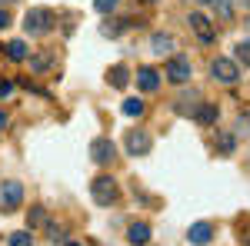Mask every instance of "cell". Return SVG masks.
<instances>
[{"mask_svg":"<svg viewBox=\"0 0 250 246\" xmlns=\"http://www.w3.org/2000/svg\"><path fill=\"white\" fill-rule=\"evenodd\" d=\"M54 10H47V7H34V10H27V17H23V30L30 34V37H43V34H50L54 30Z\"/></svg>","mask_w":250,"mask_h":246,"instance_id":"cell-1","label":"cell"},{"mask_svg":"<svg viewBox=\"0 0 250 246\" xmlns=\"http://www.w3.org/2000/svg\"><path fill=\"white\" fill-rule=\"evenodd\" d=\"M210 76L217 83H224V87H233V83L240 80V67H237V60H230V57H217L210 63Z\"/></svg>","mask_w":250,"mask_h":246,"instance_id":"cell-2","label":"cell"},{"mask_svg":"<svg viewBox=\"0 0 250 246\" xmlns=\"http://www.w3.org/2000/svg\"><path fill=\"white\" fill-rule=\"evenodd\" d=\"M90 196H94L97 207H110V203H117V183L110 176H97L90 183Z\"/></svg>","mask_w":250,"mask_h":246,"instance_id":"cell-3","label":"cell"},{"mask_svg":"<svg viewBox=\"0 0 250 246\" xmlns=\"http://www.w3.org/2000/svg\"><path fill=\"white\" fill-rule=\"evenodd\" d=\"M20 203H23V187H20L17 180L0 183V209L3 213H14V209H20Z\"/></svg>","mask_w":250,"mask_h":246,"instance_id":"cell-4","label":"cell"},{"mask_svg":"<svg viewBox=\"0 0 250 246\" xmlns=\"http://www.w3.org/2000/svg\"><path fill=\"white\" fill-rule=\"evenodd\" d=\"M193 74V67H190V60L187 57H180V54H170V63H167V70H164V76L170 80V83H187Z\"/></svg>","mask_w":250,"mask_h":246,"instance_id":"cell-5","label":"cell"},{"mask_svg":"<svg viewBox=\"0 0 250 246\" xmlns=\"http://www.w3.org/2000/svg\"><path fill=\"white\" fill-rule=\"evenodd\" d=\"M90 156H94V163H100V167H107V163H114L117 160V147L110 136H97L94 143H90Z\"/></svg>","mask_w":250,"mask_h":246,"instance_id":"cell-6","label":"cell"},{"mask_svg":"<svg viewBox=\"0 0 250 246\" xmlns=\"http://www.w3.org/2000/svg\"><path fill=\"white\" fill-rule=\"evenodd\" d=\"M150 147H154V140H150L147 130H130L127 133V153H130V156H147Z\"/></svg>","mask_w":250,"mask_h":246,"instance_id":"cell-7","label":"cell"},{"mask_svg":"<svg viewBox=\"0 0 250 246\" xmlns=\"http://www.w3.org/2000/svg\"><path fill=\"white\" fill-rule=\"evenodd\" d=\"M190 30L197 34L200 43H213V40H217V30H213V23L204 17V14H190Z\"/></svg>","mask_w":250,"mask_h":246,"instance_id":"cell-8","label":"cell"},{"mask_svg":"<svg viewBox=\"0 0 250 246\" xmlns=\"http://www.w3.org/2000/svg\"><path fill=\"white\" fill-rule=\"evenodd\" d=\"M187 240H190L193 246H207V243L213 240V223H207V220L193 223V227L187 229Z\"/></svg>","mask_w":250,"mask_h":246,"instance_id":"cell-9","label":"cell"},{"mask_svg":"<svg viewBox=\"0 0 250 246\" xmlns=\"http://www.w3.org/2000/svg\"><path fill=\"white\" fill-rule=\"evenodd\" d=\"M137 87H140L144 94H154L157 87H160V74H157L154 67H140V70H137Z\"/></svg>","mask_w":250,"mask_h":246,"instance_id":"cell-10","label":"cell"},{"mask_svg":"<svg viewBox=\"0 0 250 246\" xmlns=\"http://www.w3.org/2000/svg\"><path fill=\"white\" fill-rule=\"evenodd\" d=\"M173 47H177V43H173L170 34H154V37H150V50H154L157 57H170Z\"/></svg>","mask_w":250,"mask_h":246,"instance_id":"cell-11","label":"cell"},{"mask_svg":"<svg viewBox=\"0 0 250 246\" xmlns=\"http://www.w3.org/2000/svg\"><path fill=\"white\" fill-rule=\"evenodd\" d=\"M197 107H200V96H197V94H184L180 100H177L173 110H177L180 116H193V114H197Z\"/></svg>","mask_w":250,"mask_h":246,"instance_id":"cell-12","label":"cell"},{"mask_svg":"<svg viewBox=\"0 0 250 246\" xmlns=\"http://www.w3.org/2000/svg\"><path fill=\"white\" fill-rule=\"evenodd\" d=\"M193 116H197V123H204V127H213V123H217V116H220V110H217V103H200Z\"/></svg>","mask_w":250,"mask_h":246,"instance_id":"cell-13","label":"cell"},{"mask_svg":"<svg viewBox=\"0 0 250 246\" xmlns=\"http://www.w3.org/2000/svg\"><path fill=\"white\" fill-rule=\"evenodd\" d=\"M127 240L134 246H147L150 243V227H147V223H134V227L127 229Z\"/></svg>","mask_w":250,"mask_h":246,"instance_id":"cell-14","label":"cell"},{"mask_svg":"<svg viewBox=\"0 0 250 246\" xmlns=\"http://www.w3.org/2000/svg\"><path fill=\"white\" fill-rule=\"evenodd\" d=\"M107 80H110V87H117V90H124L127 83H130V74H127V67H110V74H107Z\"/></svg>","mask_w":250,"mask_h":246,"instance_id":"cell-15","label":"cell"},{"mask_svg":"<svg viewBox=\"0 0 250 246\" xmlns=\"http://www.w3.org/2000/svg\"><path fill=\"white\" fill-rule=\"evenodd\" d=\"M7 57L14 60V63H23V60H27V43H23V40H10V43H7Z\"/></svg>","mask_w":250,"mask_h":246,"instance_id":"cell-16","label":"cell"},{"mask_svg":"<svg viewBox=\"0 0 250 246\" xmlns=\"http://www.w3.org/2000/svg\"><path fill=\"white\" fill-rule=\"evenodd\" d=\"M50 63H54V54L43 50V54H37V57H30V70H34V74H43Z\"/></svg>","mask_w":250,"mask_h":246,"instance_id":"cell-17","label":"cell"},{"mask_svg":"<svg viewBox=\"0 0 250 246\" xmlns=\"http://www.w3.org/2000/svg\"><path fill=\"white\" fill-rule=\"evenodd\" d=\"M217 150L227 153V156L237 150V140H233V133H217Z\"/></svg>","mask_w":250,"mask_h":246,"instance_id":"cell-18","label":"cell"},{"mask_svg":"<svg viewBox=\"0 0 250 246\" xmlns=\"http://www.w3.org/2000/svg\"><path fill=\"white\" fill-rule=\"evenodd\" d=\"M210 7H213V14H217L220 20H230L233 17V3H230V0H213Z\"/></svg>","mask_w":250,"mask_h":246,"instance_id":"cell-19","label":"cell"},{"mask_svg":"<svg viewBox=\"0 0 250 246\" xmlns=\"http://www.w3.org/2000/svg\"><path fill=\"white\" fill-rule=\"evenodd\" d=\"M124 116H140L144 114V100H137V96H130V100H124Z\"/></svg>","mask_w":250,"mask_h":246,"instance_id":"cell-20","label":"cell"},{"mask_svg":"<svg viewBox=\"0 0 250 246\" xmlns=\"http://www.w3.org/2000/svg\"><path fill=\"white\" fill-rule=\"evenodd\" d=\"M10 246H34L30 229H17V233H10Z\"/></svg>","mask_w":250,"mask_h":246,"instance_id":"cell-21","label":"cell"},{"mask_svg":"<svg viewBox=\"0 0 250 246\" xmlns=\"http://www.w3.org/2000/svg\"><path fill=\"white\" fill-rule=\"evenodd\" d=\"M124 27H127V20H107L104 23V37H120Z\"/></svg>","mask_w":250,"mask_h":246,"instance_id":"cell-22","label":"cell"},{"mask_svg":"<svg viewBox=\"0 0 250 246\" xmlns=\"http://www.w3.org/2000/svg\"><path fill=\"white\" fill-rule=\"evenodd\" d=\"M27 223H30V227L47 223V209H43V207H34V209H30V216H27Z\"/></svg>","mask_w":250,"mask_h":246,"instance_id":"cell-23","label":"cell"},{"mask_svg":"<svg viewBox=\"0 0 250 246\" xmlns=\"http://www.w3.org/2000/svg\"><path fill=\"white\" fill-rule=\"evenodd\" d=\"M237 60H240L244 67H250V40H240V43H237Z\"/></svg>","mask_w":250,"mask_h":246,"instance_id":"cell-24","label":"cell"},{"mask_svg":"<svg viewBox=\"0 0 250 246\" xmlns=\"http://www.w3.org/2000/svg\"><path fill=\"white\" fill-rule=\"evenodd\" d=\"M117 3H120V0H94V7L100 10V14H110V10L117 7Z\"/></svg>","mask_w":250,"mask_h":246,"instance_id":"cell-25","label":"cell"},{"mask_svg":"<svg viewBox=\"0 0 250 246\" xmlns=\"http://www.w3.org/2000/svg\"><path fill=\"white\" fill-rule=\"evenodd\" d=\"M50 240H54V243H63V227H54V223H50Z\"/></svg>","mask_w":250,"mask_h":246,"instance_id":"cell-26","label":"cell"},{"mask_svg":"<svg viewBox=\"0 0 250 246\" xmlns=\"http://www.w3.org/2000/svg\"><path fill=\"white\" fill-rule=\"evenodd\" d=\"M14 94V83L10 80H0V96H10Z\"/></svg>","mask_w":250,"mask_h":246,"instance_id":"cell-27","label":"cell"},{"mask_svg":"<svg viewBox=\"0 0 250 246\" xmlns=\"http://www.w3.org/2000/svg\"><path fill=\"white\" fill-rule=\"evenodd\" d=\"M7 27H10V14H7V10H0V30H7Z\"/></svg>","mask_w":250,"mask_h":246,"instance_id":"cell-28","label":"cell"},{"mask_svg":"<svg viewBox=\"0 0 250 246\" xmlns=\"http://www.w3.org/2000/svg\"><path fill=\"white\" fill-rule=\"evenodd\" d=\"M3 127H7V114L0 110V130H3Z\"/></svg>","mask_w":250,"mask_h":246,"instance_id":"cell-29","label":"cell"},{"mask_svg":"<svg viewBox=\"0 0 250 246\" xmlns=\"http://www.w3.org/2000/svg\"><path fill=\"white\" fill-rule=\"evenodd\" d=\"M0 3H17V0H0Z\"/></svg>","mask_w":250,"mask_h":246,"instance_id":"cell-30","label":"cell"},{"mask_svg":"<svg viewBox=\"0 0 250 246\" xmlns=\"http://www.w3.org/2000/svg\"><path fill=\"white\" fill-rule=\"evenodd\" d=\"M63 246H80V243H63Z\"/></svg>","mask_w":250,"mask_h":246,"instance_id":"cell-31","label":"cell"},{"mask_svg":"<svg viewBox=\"0 0 250 246\" xmlns=\"http://www.w3.org/2000/svg\"><path fill=\"white\" fill-rule=\"evenodd\" d=\"M144 3H157V0H144Z\"/></svg>","mask_w":250,"mask_h":246,"instance_id":"cell-32","label":"cell"}]
</instances>
